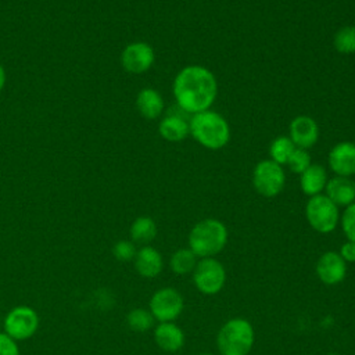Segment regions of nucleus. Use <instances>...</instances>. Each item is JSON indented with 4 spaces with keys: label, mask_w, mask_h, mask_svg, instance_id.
<instances>
[{
    "label": "nucleus",
    "mask_w": 355,
    "mask_h": 355,
    "mask_svg": "<svg viewBox=\"0 0 355 355\" xmlns=\"http://www.w3.org/2000/svg\"><path fill=\"white\" fill-rule=\"evenodd\" d=\"M295 146L288 136H277L269 146V157L279 165H286Z\"/></svg>",
    "instance_id": "22"
},
{
    "label": "nucleus",
    "mask_w": 355,
    "mask_h": 355,
    "mask_svg": "<svg viewBox=\"0 0 355 355\" xmlns=\"http://www.w3.org/2000/svg\"><path fill=\"white\" fill-rule=\"evenodd\" d=\"M338 254L347 263H354L355 262V241L347 240L345 243H343Z\"/></svg>",
    "instance_id": "29"
},
{
    "label": "nucleus",
    "mask_w": 355,
    "mask_h": 355,
    "mask_svg": "<svg viewBox=\"0 0 355 355\" xmlns=\"http://www.w3.org/2000/svg\"><path fill=\"white\" fill-rule=\"evenodd\" d=\"M39 326L36 311L26 305L12 308L4 318V333L12 340H26L32 337Z\"/></svg>",
    "instance_id": "9"
},
{
    "label": "nucleus",
    "mask_w": 355,
    "mask_h": 355,
    "mask_svg": "<svg viewBox=\"0 0 355 355\" xmlns=\"http://www.w3.org/2000/svg\"><path fill=\"white\" fill-rule=\"evenodd\" d=\"M154 316L148 309L135 308L126 315V323L130 330L136 333H146L154 326Z\"/></svg>",
    "instance_id": "23"
},
{
    "label": "nucleus",
    "mask_w": 355,
    "mask_h": 355,
    "mask_svg": "<svg viewBox=\"0 0 355 355\" xmlns=\"http://www.w3.org/2000/svg\"><path fill=\"white\" fill-rule=\"evenodd\" d=\"M229 232L226 225L216 218L198 220L189 233V248L198 258H211L218 255L227 244Z\"/></svg>",
    "instance_id": "3"
},
{
    "label": "nucleus",
    "mask_w": 355,
    "mask_h": 355,
    "mask_svg": "<svg viewBox=\"0 0 355 355\" xmlns=\"http://www.w3.org/2000/svg\"><path fill=\"white\" fill-rule=\"evenodd\" d=\"M327 180L329 176L326 168L320 164H311L300 175V189L305 196L313 197L324 191Z\"/></svg>",
    "instance_id": "18"
},
{
    "label": "nucleus",
    "mask_w": 355,
    "mask_h": 355,
    "mask_svg": "<svg viewBox=\"0 0 355 355\" xmlns=\"http://www.w3.org/2000/svg\"><path fill=\"white\" fill-rule=\"evenodd\" d=\"M164 107L161 93L153 87H144L136 96V108L146 119H157L161 116Z\"/></svg>",
    "instance_id": "19"
},
{
    "label": "nucleus",
    "mask_w": 355,
    "mask_h": 355,
    "mask_svg": "<svg viewBox=\"0 0 355 355\" xmlns=\"http://www.w3.org/2000/svg\"><path fill=\"white\" fill-rule=\"evenodd\" d=\"M255 331L245 318L226 320L216 333V347L220 355H248L254 347Z\"/></svg>",
    "instance_id": "4"
},
{
    "label": "nucleus",
    "mask_w": 355,
    "mask_h": 355,
    "mask_svg": "<svg viewBox=\"0 0 355 355\" xmlns=\"http://www.w3.org/2000/svg\"><path fill=\"white\" fill-rule=\"evenodd\" d=\"M315 272L323 284L336 286L347 276V262L340 257L338 251H326L318 258Z\"/></svg>",
    "instance_id": "11"
},
{
    "label": "nucleus",
    "mask_w": 355,
    "mask_h": 355,
    "mask_svg": "<svg viewBox=\"0 0 355 355\" xmlns=\"http://www.w3.org/2000/svg\"><path fill=\"white\" fill-rule=\"evenodd\" d=\"M323 194L338 208H345L355 201V182L351 178L334 175L327 180Z\"/></svg>",
    "instance_id": "15"
},
{
    "label": "nucleus",
    "mask_w": 355,
    "mask_h": 355,
    "mask_svg": "<svg viewBox=\"0 0 355 355\" xmlns=\"http://www.w3.org/2000/svg\"><path fill=\"white\" fill-rule=\"evenodd\" d=\"M184 309V298L173 287H162L157 290L148 302V311L157 322H173Z\"/></svg>",
    "instance_id": "8"
},
{
    "label": "nucleus",
    "mask_w": 355,
    "mask_h": 355,
    "mask_svg": "<svg viewBox=\"0 0 355 355\" xmlns=\"http://www.w3.org/2000/svg\"><path fill=\"white\" fill-rule=\"evenodd\" d=\"M4 85H6V71L0 64V90L4 87Z\"/></svg>",
    "instance_id": "30"
},
{
    "label": "nucleus",
    "mask_w": 355,
    "mask_h": 355,
    "mask_svg": "<svg viewBox=\"0 0 355 355\" xmlns=\"http://www.w3.org/2000/svg\"><path fill=\"white\" fill-rule=\"evenodd\" d=\"M288 137L298 148H311L319 139V125L309 115H297L288 125Z\"/></svg>",
    "instance_id": "13"
},
{
    "label": "nucleus",
    "mask_w": 355,
    "mask_h": 355,
    "mask_svg": "<svg viewBox=\"0 0 355 355\" xmlns=\"http://www.w3.org/2000/svg\"><path fill=\"white\" fill-rule=\"evenodd\" d=\"M333 46L340 54H355V25L340 28L334 33Z\"/></svg>",
    "instance_id": "24"
},
{
    "label": "nucleus",
    "mask_w": 355,
    "mask_h": 355,
    "mask_svg": "<svg viewBox=\"0 0 355 355\" xmlns=\"http://www.w3.org/2000/svg\"><path fill=\"white\" fill-rule=\"evenodd\" d=\"M340 208L323 193L309 197L305 205V218L309 226L320 233L329 234L340 225Z\"/></svg>",
    "instance_id": "5"
},
{
    "label": "nucleus",
    "mask_w": 355,
    "mask_h": 355,
    "mask_svg": "<svg viewBox=\"0 0 355 355\" xmlns=\"http://www.w3.org/2000/svg\"><path fill=\"white\" fill-rule=\"evenodd\" d=\"M129 233L135 244L148 245L157 236V223L151 216H137L132 222Z\"/></svg>",
    "instance_id": "20"
},
{
    "label": "nucleus",
    "mask_w": 355,
    "mask_h": 355,
    "mask_svg": "<svg viewBox=\"0 0 355 355\" xmlns=\"http://www.w3.org/2000/svg\"><path fill=\"white\" fill-rule=\"evenodd\" d=\"M155 61V53L147 42H132L121 53V65L133 75L147 72Z\"/></svg>",
    "instance_id": "10"
},
{
    "label": "nucleus",
    "mask_w": 355,
    "mask_h": 355,
    "mask_svg": "<svg viewBox=\"0 0 355 355\" xmlns=\"http://www.w3.org/2000/svg\"><path fill=\"white\" fill-rule=\"evenodd\" d=\"M155 344L165 352H176L184 345V333L173 322H161L154 329Z\"/></svg>",
    "instance_id": "17"
},
{
    "label": "nucleus",
    "mask_w": 355,
    "mask_h": 355,
    "mask_svg": "<svg viewBox=\"0 0 355 355\" xmlns=\"http://www.w3.org/2000/svg\"><path fill=\"white\" fill-rule=\"evenodd\" d=\"M311 161H312V159H311V154L308 153V150L295 147L294 151L291 153V155H290V158H288V161H287L286 165L288 166V169H290L291 172L301 175V173L312 164Z\"/></svg>",
    "instance_id": "25"
},
{
    "label": "nucleus",
    "mask_w": 355,
    "mask_h": 355,
    "mask_svg": "<svg viewBox=\"0 0 355 355\" xmlns=\"http://www.w3.org/2000/svg\"><path fill=\"white\" fill-rule=\"evenodd\" d=\"M136 252H137V250H136V245L132 240H119L112 247L114 257L118 261H122V262H128V261L135 259Z\"/></svg>",
    "instance_id": "27"
},
{
    "label": "nucleus",
    "mask_w": 355,
    "mask_h": 355,
    "mask_svg": "<svg viewBox=\"0 0 355 355\" xmlns=\"http://www.w3.org/2000/svg\"><path fill=\"white\" fill-rule=\"evenodd\" d=\"M340 225L347 240L355 241V201L344 208L340 215Z\"/></svg>",
    "instance_id": "26"
},
{
    "label": "nucleus",
    "mask_w": 355,
    "mask_h": 355,
    "mask_svg": "<svg viewBox=\"0 0 355 355\" xmlns=\"http://www.w3.org/2000/svg\"><path fill=\"white\" fill-rule=\"evenodd\" d=\"M191 275L196 288L204 295H215L226 284V269L215 257L200 258Z\"/></svg>",
    "instance_id": "7"
},
{
    "label": "nucleus",
    "mask_w": 355,
    "mask_h": 355,
    "mask_svg": "<svg viewBox=\"0 0 355 355\" xmlns=\"http://www.w3.org/2000/svg\"><path fill=\"white\" fill-rule=\"evenodd\" d=\"M198 259L189 247L178 248L169 258V268L176 275H189L193 273Z\"/></svg>",
    "instance_id": "21"
},
{
    "label": "nucleus",
    "mask_w": 355,
    "mask_h": 355,
    "mask_svg": "<svg viewBox=\"0 0 355 355\" xmlns=\"http://www.w3.org/2000/svg\"><path fill=\"white\" fill-rule=\"evenodd\" d=\"M172 93L176 107L187 115H194L211 110L218 96V80L207 67L186 65L175 75Z\"/></svg>",
    "instance_id": "1"
},
{
    "label": "nucleus",
    "mask_w": 355,
    "mask_h": 355,
    "mask_svg": "<svg viewBox=\"0 0 355 355\" xmlns=\"http://www.w3.org/2000/svg\"><path fill=\"white\" fill-rule=\"evenodd\" d=\"M198 355H212V354H209V352H202V354H198Z\"/></svg>",
    "instance_id": "31"
},
{
    "label": "nucleus",
    "mask_w": 355,
    "mask_h": 355,
    "mask_svg": "<svg viewBox=\"0 0 355 355\" xmlns=\"http://www.w3.org/2000/svg\"><path fill=\"white\" fill-rule=\"evenodd\" d=\"M133 262L136 272L146 279L157 277L164 269L161 252L151 245H143L141 248H139Z\"/></svg>",
    "instance_id": "16"
},
{
    "label": "nucleus",
    "mask_w": 355,
    "mask_h": 355,
    "mask_svg": "<svg viewBox=\"0 0 355 355\" xmlns=\"http://www.w3.org/2000/svg\"><path fill=\"white\" fill-rule=\"evenodd\" d=\"M251 180L258 194L266 198H273L283 191L286 184V173L282 165L268 158L259 161L254 166Z\"/></svg>",
    "instance_id": "6"
},
{
    "label": "nucleus",
    "mask_w": 355,
    "mask_h": 355,
    "mask_svg": "<svg viewBox=\"0 0 355 355\" xmlns=\"http://www.w3.org/2000/svg\"><path fill=\"white\" fill-rule=\"evenodd\" d=\"M330 171L336 176L351 178L355 175V143L340 141L331 147L327 155Z\"/></svg>",
    "instance_id": "12"
},
{
    "label": "nucleus",
    "mask_w": 355,
    "mask_h": 355,
    "mask_svg": "<svg viewBox=\"0 0 355 355\" xmlns=\"http://www.w3.org/2000/svg\"><path fill=\"white\" fill-rule=\"evenodd\" d=\"M179 108V112H168L158 125V133L161 137L171 143H179L190 135V116Z\"/></svg>",
    "instance_id": "14"
},
{
    "label": "nucleus",
    "mask_w": 355,
    "mask_h": 355,
    "mask_svg": "<svg viewBox=\"0 0 355 355\" xmlns=\"http://www.w3.org/2000/svg\"><path fill=\"white\" fill-rule=\"evenodd\" d=\"M190 136L207 150H220L230 140L227 119L214 111L205 110L190 115Z\"/></svg>",
    "instance_id": "2"
},
{
    "label": "nucleus",
    "mask_w": 355,
    "mask_h": 355,
    "mask_svg": "<svg viewBox=\"0 0 355 355\" xmlns=\"http://www.w3.org/2000/svg\"><path fill=\"white\" fill-rule=\"evenodd\" d=\"M0 355H19L18 345L6 333H0Z\"/></svg>",
    "instance_id": "28"
}]
</instances>
